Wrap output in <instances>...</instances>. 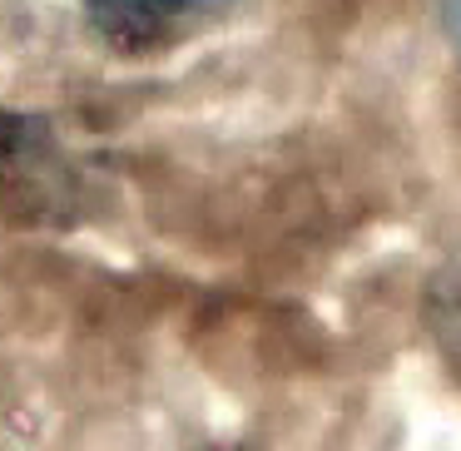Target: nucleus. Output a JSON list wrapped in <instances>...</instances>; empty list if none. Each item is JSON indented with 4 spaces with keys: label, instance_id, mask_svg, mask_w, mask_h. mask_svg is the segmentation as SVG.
I'll return each instance as SVG.
<instances>
[{
    "label": "nucleus",
    "instance_id": "1",
    "mask_svg": "<svg viewBox=\"0 0 461 451\" xmlns=\"http://www.w3.org/2000/svg\"><path fill=\"white\" fill-rule=\"evenodd\" d=\"M90 25L120 50H144V45L169 41L179 25H189L213 0H80Z\"/></svg>",
    "mask_w": 461,
    "mask_h": 451
},
{
    "label": "nucleus",
    "instance_id": "2",
    "mask_svg": "<svg viewBox=\"0 0 461 451\" xmlns=\"http://www.w3.org/2000/svg\"><path fill=\"white\" fill-rule=\"evenodd\" d=\"M437 332L451 347V357L461 362V273H456V283H447L437 293Z\"/></svg>",
    "mask_w": 461,
    "mask_h": 451
},
{
    "label": "nucleus",
    "instance_id": "3",
    "mask_svg": "<svg viewBox=\"0 0 461 451\" xmlns=\"http://www.w3.org/2000/svg\"><path fill=\"white\" fill-rule=\"evenodd\" d=\"M441 21H447V35L461 55V0H441Z\"/></svg>",
    "mask_w": 461,
    "mask_h": 451
}]
</instances>
